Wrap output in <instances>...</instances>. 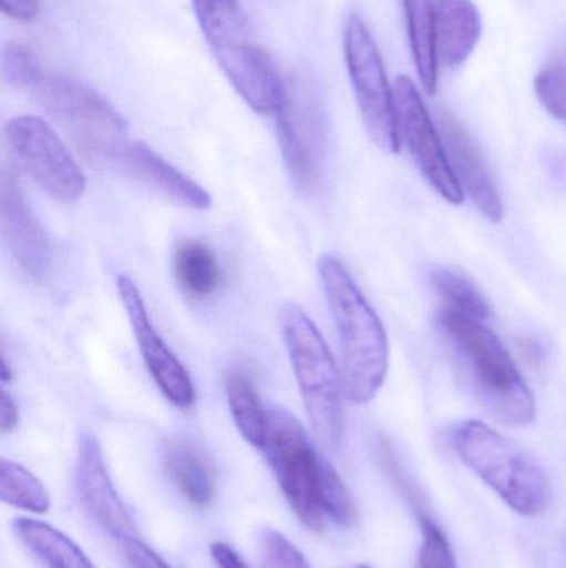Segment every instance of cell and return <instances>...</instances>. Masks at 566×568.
I'll return each instance as SVG.
<instances>
[{
  "label": "cell",
  "instance_id": "6da1fadb",
  "mask_svg": "<svg viewBox=\"0 0 566 568\" xmlns=\"http://www.w3.org/2000/svg\"><path fill=\"white\" fill-rule=\"evenodd\" d=\"M318 272L338 331L344 394L352 404L362 406L371 403L384 384L389 367L388 334L374 307L338 256L322 255Z\"/></svg>",
  "mask_w": 566,
  "mask_h": 568
},
{
  "label": "cell",
  "instance_id": "7a4b0ae2",
  "mask_svg": "<svg viewBox=\"0 0 566 568\" xmlns=\"http://www.w3.org/2000/svg\"><path fill=\"white\" fill-rule=\"evenodd\" d=\"M438 323L475 399L498 423L528 426L535 419L534 394L484 321L442 306Z\"/></svg>",
  "mask_w": 566,
  "mask_h": 568
},
{
  "label": "cell",
  "instance_id": "3957f363",
  "mask_svg": "<svg viewBox=\"0 0 566 568\" xmlns=\"http://www.w3.org/2000/svg\"><path fill=\"white\" fill-rule=\"evenodd\" d=\"M451 443L462 463L515 513L538 517L550 506L547 476L515 440L481 420H462L452 427Z\"/></svg>",
  "mask_w": 566,
  "mask_h": 568
},
{
  "label": "cell",
  "instance_id": "277c9868",
  "mask_svg": "<svg viewBox=\"0 0 566 568\" xmlns=\"http://www.w3.org/2000/svg\"><path fill=\"white\" fill-rule=\"evenodd\" d=\"M199 29L236 92L255 112L272 115L288 87L246 30L238 0H192Z\"/></svg>",
  "mask_w": 566,
  "mask_h": 568
},
{
  "label": "cell",
  "instance_id": "5b68a950",
  "mask_svg": "<svg viewBox=\"0 0 566 568\" xmlns=\"http://www.w3.org/2000/svg\"><path fill=\"white\" fill-rule=\"evenodd\" d=\"M279 320L312 430L326 449L338 450L344 434L342 374L325 337L302 307L286 303Z\"/></svg>",
  "mask_w": 566,
  "mask_h": 568
},
{
  "label": "cell",
  "instance_id": "8992f818",
  "mask_svg": "<svg viewBox=\"0 0 566 568\" xmlns=\"http://www.w3.org/2000/svg\"><path fill=\"white\" fill-rule=\"evenodd\" d=\"M32 90L90 162L116 169L130 145L128 126L106 100L69 77L42 75Z\"/></svg>",
  "mask_w": 566,
  "mask_h": 568
},
{
  "label": "cell",
  "instance_id": "52a82bcc",
  "mask_svg": "<svg viewBox=\"0 0 566 568\" xmlns=\"http://www.w3.org/2000/svg\"><path fill=\"white\" fill-rule=\"evenodd\" d=\"M265 449L269 466L301 524L312 530L325 526L322 483L328 463L316 453L302 424L282 407L268 410Z\"/></svg>",
  "mask_w": 566,
  "mask_h": 568
},
{
  "label": "cell",
  "instance_id": "ba28073f",
  "mask_svg": "<svg viewBox=\"0 0 566 568\" xmlns=\"http://www.w3.org/2000/svg\"><path fill=\"white\" fill-rule=\"evenodd\" d=\"M342 40L366 132L382 152L395 155L401 150V136L395 120L394 89L389 85L374 37L358 13H349L346 19Z\"/></svg>",
  "mask_w": 566,
  "mask_h": 568
},
{
  "label": "cell",
  "instance_id": "9c48e42d",
  "mask_svg": "<svg viewBox=\"0 0 566 568\" xmlns=\"http://www.w3.org/2000/svg\"><path fill=\"white\" fill-rule=\"evenodd\" d=\"M6 140L17 162L53 199L75 202L83 195L85 173L45 120L16 116L6 125Z\"/></svg>",
  "mask_w": 566,
  "mask_h": 568
},
{
  "label": "cell",
  "instance_id": "30bf717a",
  "mask_svg": "<svg viewBox=\"0 0 566 568\" xmlns=\"http://www.w3.org/2000/svg\"><path fill=\"white\" fill-rule=\"evenodd\" d=\"M395 120L399 136L405 140L412 159L435 192L452 205H462L464 189L445 152L444 142L432 122L431 113L409 77L394 82Z\"/></svg>",
  "mask_w": 566,
  "mask_h": 568
},
{
  "label": "cell",
  "instance_id": "8fae6325",
  "mask_svg": "<svg viewBox=\"0 0 566 568\" xmlns=\"http://www.w3.org/2000/svg\"><path fill=\"white\" fill-rule=\"evenodd\" d=\"M116 290L135 333L140 353L156 386L169 403L179 409H188L195 403L192 377L153 326L138 286L130 276L120 275L116 278Z\"/></svg>",
  "mask_w": 566,
  "mask_h": 568
},
{
  "label": "cell",
  "instance_id": "7c38bea8",
  "mask_svg": "<svg viewBox=\"0 0 566 568\" xmlns=\"http://www.w3.org/2000/svg\"><path fill=\"white\" fill-rule=\"evenodd\" d=\"M75 480L83 507L103 529L119 540L138 537L136 526L110 479L102 446L89 430H82L79 436Z\"/></svg>",
  "mask_w": 566,
  "mask_h": 568
},
{
  "label": "cell",
  "instance_id": "4fadbf2b",
  "mask_svg": "<svg viewBox=\"0 0 566 568\" xmlns=\"http://www.w3.org/2000/svg\"><path fill=\"white\" fill-rule=\"evenodd\" d=\"M0 223L10 255L30 278H43L50 266V243L20 189L16 173L3 172Z\"/></svg>",
  "mask_w": 566,
  "mask_h": 568
},
{
  "label": "cell",
  "instance_id": "5bb4252c",
  "mask_svg": "<svg viewBox=\"0 0 566 568\" xmlns=\"http://www.w3.org/2000/svg\"><path fill=\"white\" fill-rule=\"evenodd\" d=\"M441 125L452 162L457 166L459 180L464 183L472 202L491 222H501L504 216L501 193L477 143L451 113H442Z\"/></svg>",
  "mask_w": 566,
  "mask_h": 568
},
{
  "label": "cell",
  "instance_id": "9a60e30c",
  "mask_svg": "<svg viewBox=\"0 0 566 568\" xmlns=\"http://www.w3.org/2000/svg\"><path fill=\"white\" fill-rule=\"evenodd\" d=\"M116 170H122L126 175L145 183L178 205L193 210H206L212 206V196L203 186L169 165L145 143L130 142L116 163Z\"/></svg>",
  "mask_w": 566,
  "mask_h": 568
},
{
  "label": "cell",
  "instance_id": "2e32d148",
  "mask_svg": "<svg viewBox=\"0 0 566 568\" xmlns=\"http://www.w3.org/2000/svg\"><path fill=\"white\" fill-rule=\"evenodd\" d=\"M435 42L439 62L461 67L474 52L482 33L481 13L472 0H435Z\"/></svg>",
  "mask_w": 566,
  "mask_h": 568
},
{
  "label": "cell",
  "instance_id": "e0dca14e",
  "mask_svg": "<svg viewBox=\"0 0 566 568\" xmlns=\"http://www.w3.org/2000/svg\"><path fill=\"white\" fill-rule=\"evenodd\" d=\"M13 534L27 550L49 568H96L65 534L35 519H17Z\"/></svg>",
  "mask_w": 566,
  "mask_h": 568
},
{
  "label": "cell",
  "instance_id": "ac0fdd59",
  "mask_svg": "<svg viewBox=\"0 0 566 568\" xmlns=\"http://www.w3.org/2000/svg\"><path fill=\"white\" fill-rule=\"evenodd\" d=\"M409 43L422 87L429 95L438 92L439 55L432 0H404Z\"/></svg>",
  "mask_w": 566,
  "mask_h": 568
},
{
  "label": "cell",
  "instance_id": "d6986e66",
  "mask_svg": "<svg viewBox=\"0 0 566 568\" xmlns=\"http://www.w3.org/2000/svg\"><path fill=\"white\" fill-rule=\"evenodd\" d=\"M166 474L179 493L196 507H206L213 499L212 473L198 450L188 444H169L165 453Z\"/></svg>",
  "mask_w": 566,
  "mask_h": 568
},
{
  "label": "cell",
  "instance_id": "ffe728a7",
  "mask_svg": "<svg viewBox=\"0 0 566 568\" xmlns=\"http://www.w3.org/2000/svg\"><path fill=\"white\" fill-rule=\"evenodd\" d=\"M176 280L186 294L205 300L218 290L222 270L212 248L196 240L179 243L173 258Z\"/></svg>",
  "mask_w": 566,
  "mask_h": 568
},
{
  "label": "cell",
  "instance_id": "44dd1931",
  "mask_svg": "<svg viewBox=\"0 0 566 568\" xmlns=\"http://www.w3.org/2000/svg\"><path fill=\"white\" fill-rule=\"evenodd\" d=\"M226 397H228L229 413L241 436L251 446L265 449L268 437V410L263 407L255 386L248 376L233 371L226 377Z\"/></svg>",
  "mask_w": 566,
  "mask_h": 568
},
{
  "label": "cell",
  "instance_id": "7402d4cb",
  "mask_svg": "<svg viewBox=\"0 0 566 568\" xmlns=\"http://www.w3.org/2000/svg\"><path fill=\"white\" fill-rule=\"evenodd\" d=\"M276 122V132H278V142L281 146L282 159L288 166L289 175L295 180L299 189H308L315 180L316 163L312 156V150L309 149L305 135L299 132L292 120L288 106V93L282 100L279 109L272 113Z\"/></svg>",
  "mask_w": 566,
  "mask_h": 568
},
{
  "label": "cell",
  "instance_id": "603a6c76",
  "mask_svg": "<svg viewBox=\"0 0 566 568\" xmlns=\"http://www.w3.org/2000/svg\"><path fill=\"white\" fill-rule=\"evenodd\" d=\"M0 496L9 506L25 513H49L50 497L43 484L30 470L12 460L0 463Z\"/></svg>",
  "mask_w": 566,
  "mask_h": 568
},
{
  "label": "cell",
  "instance_id": "cb8c5ba5",
  "mask_svg": "<svg viewBox=\"0 0 566 568\" xmlns=\"http://www.w3.org/2000/svg\"><path fill=\"white\" fill-rule=\"evenodd\" d=\"M429 276H431L435 293L444 301L442 306L467 314V316L475 317L478 321L488 320L491 306L482 296L481 291L472 282H469L462 273L438 266V268L431 270Z\"/></svg>",
  "mask_w": 566,
  "mask_h": 568
},
{
  "label": "cell",
  "instance_id": "d4e9b609",
  "mask_svg": "<svg viewBox=\"0 0 566 568\" xmlns=\"http://www.w3.org/2000/svg\"><path fill=\"white\" fill-rule=\"evenodd\" d=\"M0 70H2V79L17 89H32L42 77L32 50L17 42L3 45Z\"/></svg>",
  "mask_w": 566,
  "mask_h": 568
},
{
  "label": "cell",
  "instance_id": "484cf974",
  "mask_svg": "<svg viewBox=\"0 0 566 568\" xmlns=\"http://www.w3.org/2000/svg\"><path fill=\"white\" fill-rule=\"evenodd\" d=\"M535 92L552 115L566 120V55L552 60L535 77Z\"/></svg>",
  "mask_w": 566,
  "mask_h": 568
},
{
  "label": "cell",
  "instance_id": "4316f807",
  "mask_svg": "<svg viewBox=\"0 0 566 568\" xmlns=\"http://www.w3.org/2000/svg\"><path fill=\"white\" fill-rule=\"evenodd\" d=\"M259 568H311L298 547L281 532L265 529L258 539Z\"/></svg>",
  "mask_w": 566,
  "mask_h": 568
},
{
  "label": "cell",
  "instance_id": "83f0119b",
  "mask_svg": "<svg viewBox=\"0 0 566 568\" xmlns=\"http://www.w3.org/2000/svg\"><path fill=\"white\" fill-rule=\"evenodd\" d=\"M422 546L419 554L421 568H459L454 550L438 524L421 517Z\"/></svg>",
  "mask_w": 566,
  "mask_h": 568
},
{
  "label": "cell",
  "instance_id": "f1b7e54d",
  "mask_svg": "<svg viewBox=\"0 0 566 568\" xmlns=\"http://www.w3.org/2000/svg\"><path fill=\"white\" fill-rule=\"evenodd\" d=\"M122 542L123 554H125L128 562L135 568H169L168 564L156 556L146 544H143L138 537L132 539L120 540Z\"/></svg>",
  "mask_w": 566,
  "mask_h": 568
},
{
  "label": "cell",
  "instance_id": "f546056e",
  "mask_svg": "<svg viewBox=\"0 0 566 568\" xmlns=\"http://www.w3.org/2000/svg\"><path fill=\"white\" fill-rule=\"evenodd\" d=\"M2 12L20 22H32L40 12L39 0H0Z\"/></svg>",
  "mask_w": 566,
  "mask_h": 568
},
{
  "label": "cell",
  "instance_id": "4dcf8cb0",
  "mask_svg": "<svg viewBox=\"0 0 566 568\" xmlns=\"http://www.w3.org/2000/svg\"><path fill=\"white\" fill-rule=\"evenodd\" d=\"M19 424V409H17L16 400L10 396L9 390L2 389L0 397V429L3 436L12 433Z\"/></svg>",
  "mask_w": 566,
  "mask_h": 568
},
{
  "label": "cell",
  "instance_id": "1f68e13d",
  "mask_svg": "<svg viewBox=\"0 0 566 568\" xmlns=\"http://www.w3.org/2000/svg\"><path fill=\"white\" fill-rule=\"evenodd\" d=\"M212 556L218 568H246L243 560L239 559L238 554H236L231 547L226 546V544H213Z\"/></svg>",
  "mask_w": 566,
  "mask_h": 568
},
{
  "label": "cell",
  "instance_id": "d6a6232c",
  "mask_svg": "<svg viewBox=\"0 0 566 568\" xmlns=\"http://www.w3.org/2000/svg\"><path fill=\"white\" fill-rule=\"evenodd\" d=\"M356 568H372V567H369V566H358Z\"/></svg>",
  "mask_w": 566,
  "mask_h": 568
}]
</instances>
